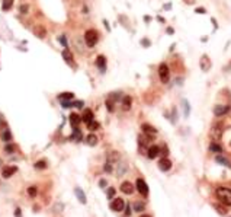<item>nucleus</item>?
<instances>
[{
	"label": "nucleus",
	"instance_id": "f3484780",
	"mask_svg": "<svg viewBox=\"0 0 231 217\" xmlns=\"http://www.w3.org/2000/svg\"><path fill=\"white\" fill-rule=\"evenodd\" d=\"M74 192H76V197L79 198V201L81 204H86V195H84V192L80 190V188H76L74 190Z\"/></svg>",
	"mask_w": 231,
	"mask_h": 217
},
{
	"label": "nucleus",
	"instance_id": "0eeeda50",
	"mask_svg": "<svg viewBox=\"0 0 231 217\" xmlns=\"http://www.w3.org/2000/svg\"><path fill=\"white\" fill-rule=\"evenodd\" d=\"M137 190H138V192L143 194V195H147V194H148V187H147V184H145L141 178L137 179Z\"/></svg>",
	"mask_w": 231,
	"mask_h": 217
},
{
	"label": "nucleus",
	"instance_id": "473e14b6",
	"mask_svg": "<svg viewBox=\"0 0 231 217\" xmlns=\"http://www.w3.org/2000/svg\"><path fill=\"white\" fill-rule=\"evenodd\" d=\"M5 151H6V153H13V151H15V147H13V146L6 144V147H5Z\"/></svg>",
	"mask_w": 231,
	"mask_h": 217
},
{
	"label": "nucleus",
	"instance_id": "2f4dec72",
	"mask_svg": "<svg viewBox=\"0 0 231 217\" xmlns=\"http://www.w3.org/2000/svg\"><path fill=\"white\" fill-rule=\"evenodd\" d=\"M209 149H211L212 151H221V150H222V149H221L218 144H211V146H209Z\"/></svg>",
	"mask_w": 231,
	"mask_h": 217
},
{
	"label": "nucleus",
	"instance_id": "f03ea898",
	"mask_svg": "<svg viewBox=\"0 0 231 217\" xmlns=\"http://www.w3.org/2000/svg\"><path fill=\"white\" fill-rule=\"evenodd\" d=\"M84 41H86L87 47H95L96 42H98V32L95 29H89L84 34Z\"/></svg>",
	"mask_w": 231,
	"mask_h": 217
},
{
	"label": "nucleus",
	"instance_id": "393cba45",
	"mask_svg": "<svg viewBox=\"0 0 231 217\" xmlns=\"http://www.w3.org/2000/svg\"><path fill=\"white\" fill-rule=\"evenodd\" d=\"M36 194H38V190H36V187H29V188H28V195H29L31 198H33L35 195H36Z\"/></svg>",
	"mask_w": 231,
	"mask_h": 217
},
{
	"label": "nucleus",
	"instance_id": "f8f14e48",
	"mask_svg": "<svg viewBox=\"0 0 231 217\" xmlns=\"http://www.w3.org/2000/svg\"><path fill=\"white\" fill-rule=\"evenodd\" d=\"M159 168H160V171H169L170 168H172V162L169 160V159H161L160 160V163H159Z\"/></svg>",
	"mask_w": 231,
	"mask_h": 217
},
{
	"label": "nucleus",
	"instance_id": "2eb2a0df",
	"mask_svg": "<svg viewBox=\"0 0 231 217\" xmlns=\"http://www.w3.org/2000/svg\"><path fill=\"white\" fill-rule=\"evenodd\" d=\"M33 34H35L38 38H44V37H45V34H47V31H45V28L44 27L38 25V27L33 28Z\"/></svg>",
	"mask_w": 231,
	"mask_h": 217
},
{
	"label": "nucleus",
	"instance_id": "6ab92c4d",
	"mask_svg": "<svg viewBox=\"0 0 231 217\" xmlns=\"http://www.w3.org/2000/svg\"><path fill=\"white\" fill-rule=\"evenodd\" d=\"M73 98H74V93L73 92H64V93H61V95H58L60 101H71Z\"/></svg>",
	"mask_w": 231,
	"mask_h": 217
},
{
	"label": "nucleus",
	"instance_id": "ea45409f",
	"mask_svg": "<svg viewBox=\"0 0 231 217\" xmlns=\"http://www.w3.org/2000/svg\"><path fill=\"white\" fill-rule=\"evenodd\" d=\"M186 3H189V5H192V3H193V2H195V0H185Z\"/></svg>",
	"mask_w": 231,
	"mask_h": 217
},
{
	"label": "nucleus",
	"instance_id": "9b49d317",
	"mask_svg": "<svg viewBox=\"0 0 231 217\" xmlns=\"http://www.w3.org/2000/svg\"><path fill=\"white\" fill-rule=\"evenodd\" d=\"M121 191H122L124 194H132V191H134V187H132L131 182L125 181V182H122V185H121Z\"/></svg>",
	"mask_w": 231,
	"mask_h": 217
},
{
	"label": "nucleus",
	"instance_id": "dca6fc26",
	"mask_svg": "<svg viewBox=\"0 0 231 217\" xmlns=\"http://www.w3.org/2000/svg\"><path fill=\"white\" fill-rule=\"evenodd\" d=\"M80 121H81V117H80V115H77V114H71V115H70V124H71L73 127H77V125L80 124Z\"/></svg>",
	"mask_w": 231,
	"mask_h": 217
},
{
	"label": "nucleus",
	"instance_id": "7c9ffc66",
	"mask_svg": "<svg viewBox=\"0 0 231 217\" xmlns=\"http://www.w3.org/2000/svg\"><path fill=\"white\" fill-rule=\"evenodd\" d=\"M134 208H135V211H141L143 208H144V204H141V203H135L134 204Z\"/></svg>",
	"mask_w": 231,
	"mask_h": 217
},
{
	"label": "nucleus",
	"instance_id": "cd10ccee",
	"mask_svg": "<svg viewBox=\"0 0 231 217\" xmlns=\"http://www.w3.org/2000/svg\"><path fill=\"white\" fill-rule=\"evenodd\" d=\"M87 127H89V130H90V131H95V130H98V128H99V124H98L96 121H92V123H89V124H87Z\"/></svg>",
	"mask_w": 231,
	"mask_h": 217
},
{
	"label": "nucleus",
	"instance_id": "a878e982",
	"mask_svg": "<svg viewBox=\"0 0 231 217\" xmlns=\"http://www.w3.org/2000/svg\"><path fill=\"white\" fill-rule=\"evenodd\" d=\"M217 162H218V163H224L225 166H228V168H231L230 160H227V159H225V158H222V156H217Z\"/></svg>",
	"mask_w": 231,
	"mask_h": 217
},
{
	"label": "nucleus",
	"instance_id": "c85d7f7f",
	"mask_svg": "<svg viewBox=\"0 0 231 217\" xmlns=\"http://www.w3.org/2000/svg\"><path fill=\"white\" fill-rule=\"evenodd\" d=\"M61 104H63L64 108H71V106H74V102H71V101H61Z\"/></svg>",
	"mask_w": 231,
	"mask_h": 217
},
{
	"label": "nucleus",
	"instance_id": "c9c22d12",
	"mask_svg": "<svg viewBox=\"0 0 231 217\" xmlns=\"http://www.w3.org/2000/svg\"><path fill=\"white\" fill-rule=\"evenodd\" d=\"M113 194H115V190H113V188H111V190L108 191V195H109V197H113Z\"/></svg>",
	"mask_w": 231,
	"mask_h": 217
},
{
	"label": "nucleus",
	"instance_id": "39448f33",
	"mask_svg": "<svg viewBox=\"0 0 231 217\" xmlns=\"http://www.w3.org/2000/svg\"><path fill=\"white\" fill-rule=\"evenodd\" d=\"M222 127H221V124L219 123H217V124H214L212 125V128H211V137L214 138V140H218V138L221 137V134H222V130H221Z\"/></svg>",
	"mask_w": 231,
	"mask_h": 217
},
{
	"label": "nucleus",
	"instance_id": "c756f323",
	"mask_svg": "<svg viewBox=\"0 0 231 217\" xmlns=\"http://www.w3.org/2000/svg\"><path fill=\"white\" fill-rule=\"evenodd\" d=\"M19 10H20V13L26 15V13H28V10H29V6H28V5H20Z\"/></svg>",
	"mask_w": 231,
	"mask_h": 217
},
{
	"label": "nucleus",
	"instance_id": "f704fd0d",
	"mask_svg": "<svg viewBox=\"0 0 231 217\" xmlns=\"http://www.w3.org/2000/svg\"><path fill=\"white\" fill-rule=\"evenodd\" d=\"M60 42H61L64 47H67V41H66V38H64V37H60Z\"/></svg>",
	"mask_w": 231,
	"mask_h": 217
},
{
	"label": "nucleus",
	"instance_id": "9d476101",
	"mask_svg": "<svg viewBox=\"0 0 231 217\" xmlns=\"http://www.w3.org/2000/svg\"><path fill=\"white\" fill-rule=\"evenodd\" d=\"M96 66L99 67L100 72H105L106 70V59H105V55H99V57L96 59Z\"/></svg>",
	"mask_w": 231,
	"mask_h": 217
},
{
	"label": "nucleus",
	"instance_id": "79ce46f5",
	"mask_svg": "<svg viewBox=\"0 0 231 217\" xmlns=\"http://www.w3.org/2000/svg\"><path fill=\"white\" fill-rule=\"evenodd\" d=\"M0 165H2V160H0Z\"/></svg>",
	"mask_w": 231,
	"mask_h": 217
},
{
	"label": "nucleus",
	"instance_id": "4468645a",
	"mask_svg": "<svg viewBox=\"0 0 231 217\" xmlns=\"http://www.w3.org/2000/svg\"><path fill=\"white\" fill-rule=\"evenodd\" d=\"M160 153V147L159 146H151L150 149H148V158L150 159H156L159 156Z\"/></svg>",
	"mask_w": 231,
	"mask_h": 217
},
{
	"label": "nucleus",
	"instance_id": "412c9836",
	"mask_svg": "<svg viewBox=\"0 0 231 217\" xmlns=\"http://www.w3.org/2000/svg\"><path fill=\"white\" fill-rule=\"evenodd\" d=\"M143 130H144V133H147V134H156V133H157V130H156L154 127H151V125H148V124L143 125Z\"/></svg>",
	"mask_w": 231,
	"mask_h": 217
},
{
	"label": "nucleus",
	"instance_id": "423d86ee",
	"mask_svg": "<svg viewBox=\"0 0 231 217\" xmlns=\"http://www.w3.org/2000/svg\"><path fill=\"white\" fill-rule=\"evenodd\" d=\"M199 66L202 69V72H208L211 69V60L208 59V55H202V59L199 61Z\"/></svg>",
	"mask_w": 231,
	"mask_h": 217
},
{
	"label": "nucleus",
	"instance_id": "4be33fe9",
	"mask_svg": "<svg viewBox=\"0 0 231 217\" xmlns=\"http://www.w3.org/2000/svg\"><path fill=\"white\" fill-rule=\"evenodd\" d=\"M86 141H87V144H90V146H95L96 143H98V137L95 136V134H89L86 138Z\"/></svg>",
	"mask_w": 231,
	"mask_h": 217
},
{
	"label": "nucleus",
	"instance_id": "bb28decb",
	"mask_svg": "<svg viewBox=\"0 0 231 217\" xmlns=\"http://www.w3.org/2000/svg\"><path fill=\"white\" fill-rule=\"evenodd\" d=\"M35 168H36V169H45V168H47V162H45V160H38V162L35 163Z\"/></svg>",
	"mask_w": 231,
	"mask_h": 217
},
{
	"label": "nucleus",
	"instance_id": "ddd939ff",
	"mask_svg": "<svg viewBox=\"0 0 231 217\" xmlns=\"http://www.w3.org/2000/svg\"><path fill=\"white\" fill-rule=\"evenodd\" d=\"M81 121L86 123V124L92 123L93 121V112L90 111V109H86V111L83 112V115H81Z\"/></svg>",
	"mask_w": 231,
	"mask_h": 217
},
{
	"label": "nucleus",
	"instance_id": "4c0bfd02",
	"mask_svg": "<svg viewBox=\"0 0 231 217\" xmlns=\"http://www.w3.org/2000/svg\"><path fill=\"white\" fill-rule=\"evenodd\" d=\"M125 213H126V216H129V214L132 213V211H131V207H129V205L126 207V211H125Z\"/></svg>",
	"mask_w": 231,
	"mask_h": 217
},
{
	"label": "nucleus",
	"instance_id": "e433bc0d",
	"mask_svg": "<svg viewBox=\"0 0 231 217\" xmlns=\"http://www.w3.org/2000/svg\"><path fill=\"white\" fill-rule=\"evenodd\" d=\"M15 216L20 217V208H16V210H15Z\"/></svg>",
	"mask_w": 231,
	"mask_h": 217
},
{
	"label": "nucleus",
	"instance_id": "5701e85b",
	"mask_svg": "<svg viewBox=\"0 0 231 217\" xmlns=\"http://www.w3.org/2000/svg\"><path fill=\"white\" fill-rule=\"evenodd\" d=\"M2 138H3V141L9 143V141L12 140V134H10V130H5V131L2 133Z\"/></svg>",
	"mask_w": 231,
	"mask_h": 217
},
{
	"label": "nucleus",
	"instance_id": "1a4fd4ad",
	"mask_svg": "<svg viewBox=\"0 0 231 217\" xmlns=\"http://www.w3.org/2000/svg\"><path fill=\"white\" fill-rule=\"evenodd\" d=\"M228 111H230V106H227V105H218L214 108V114H215L217 117H221V115L227 114Z\"/></svg>",
	"mask_w": 231,
	"mask_h": 217
},
{
	"label": "nucleus",
	"instance_id": "f257e3e1",
	"mask_svg": "<svg viewBox=\"0 0 231 217\" xmlns=\"http://www.w3.org/2000/svg\"><path fill=\"white\" fill-rule=\"evenodd\" d=\"M217 198L224 204V205H231V190L227 187H219L217 188Z\"/></svg>",
	"mask_w": 231,
	"mask_h": 217
},
{
	"label": "nucleus",
	"instance_id": "6e6552de",
	"mask_svg": "<svg viewBox=\"0 0 231 217\" xmlns=\"http://www.w3.org/2000/svg\"><path fill=\"white\" fill-rule=\"evenodd\" d=\"M18 172V168L16 166H6V168H3V171H2V176L3 178H10L13 173Z\"/></svg>",
	"mask_w": 231,
	"mask_h": 217
},
{
	"label": "nucleus",
	"instance_id": "7ed1b4c3",
	"mask_svg": "<svg viewBox=\"0 0 231 217\" xmlns=\"http://www.w3.org/2000/svg\"><path fill=\"white\" fill-rule=\"evenodd\" d=\"M159 76H160V80H161V83H167L169 79H170V70H169V67L167 64H160L159 67Z\"/></svg>",
	"mask_w": 231,
	"mask_h": 217
},
{
	"label": "nucleus",
	"instance_id": "20e7f679",
	"mask_svg": "<svg viewBox=\"0 0 231 217\" xmlns=\"http://www.w3.org/2000/svg\"><path fill=\"white\" fill-rule=\"evenodd\" d=\"M124 207H125V203H124L122 198H115V200H112V203H111V208H112L113 211H122Z\"/></svg>",
	"mask_w": 231,
	"mask_h": 217
},
{
	"label": "nucleus",
	"instance_id": "b1692460",
	"mask_svg": "<svg viewBox=\"0 0 231 217\" xmlns=\"http://www.w3.org/2000/svg\"><path fill=\"white\" fill-rule=\"evenodd\" d=\"M63 59L66 60L67 63H71L73 61V54L70 53L68 50H64V51H63Z\"/></svg>",
	"mask_w": 231,
	"mask_h": 217
},
{
	"label": "nucleus",
	"instance_id": "a211bd4d",
	"mask_svg": "<svg viewBox=\"0 0 231 217\" xmlns=\"http://www.w3.org/2000/svg\"><path fill=\"white\" fill-rule=\"evenodd\" d=\"M131 104H132L131 96H124V98H122V108H124L125 111H128V109L131 108Z\"/></svg>",
	"mask_w": 231,
	"mask_h": 217
},
{
	"label": "nucleus",
	"instance_id": "58836bf2",
	"mask_svg": "<svg viewBox=\"0 0 231 217\" xmlns=\"http://www.w3.org/2000/svg\"><path fill=\"white\" fill-rule=\"evenodd\" d=\"M205 9H196V13H204Z\"/></svg>",
	"mask_w": 231,
	"mask_h": 217
},
{
	"label": "nucleus",
	"instance_id": "a19ab883",
	"mask_svg": "<svg viewBox=\"0 0 231 217\" xmlns=\"http://www.w3.org/2000/svg\"><path fill=\"white\" fill-rule=\"evenodd\" d=\"M140 217H151V216H148V214H143V216H140Z\"/></svg>",
	"mask_w": 231,
	"mask_h": 217
},
{
	"label": "nucleus",
	"instance_id": "72a5a7b5",
	"mask_svg": "<svg viewBox=\"0 0 231 217\" xmlns=\"http://www.w3.org/2000/svg\"><path fill=\"white\" fill-rule=\"evenodd\" d=\"M74 106H76V108H83V102H81V101H77V102H74Z\"/></svg>",
	"mask_w": 231,
	"mask_h": 217
},
{
	"label": "nucleus",
	"instance_id": "aec40b11",
	"mask_svg": "<svg viewBox=\"0 0 231 217\" xmlns=\"http://www.w3.org/2000/svg\"><path fill=\"white\" fill-rule=\"evenodd\" d=\"M12 6H13V0H5L3 5H2V10H3V12H7Z\"/></svg>",
	"mask_w": 231,
	"mask_h": 217
}]
</instances>
